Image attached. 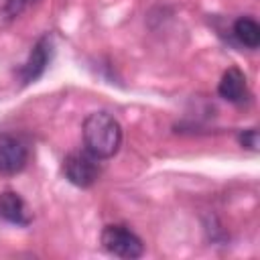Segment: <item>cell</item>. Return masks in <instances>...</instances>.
<instances>
[{
    "label": "cell",
    "mask_w": 260,
    "mask_h": 260,
    "mask_svg": "<svg viewBox=\"0 0 260 260\" xmlns=\"http://www.w3.org/2000/svg\"><path fill=\"white\" fill-rule=\"evenodd\" d=\"M83 144L100 160L112 158L122 144V126L108 112H91L83 120Z\"/></svg>",
    "instance_id": "obj_1"
},
{
    "label": "cell",
    "mask_w": 260,
    "mask_h": 260,
    "mask_svg": "<svg viewBox=\"0 0 260 260\" xmlns=\"http://www.w3.org/2000/svg\"><path fill=\"white\" fill-rule=\"evenodd\" d=\"M102 248L118 258H140L144 254V244L142 240L122 223H110L102 230Z\"/></svg>",
    "instance_id": "obj_2"
},
{
    "label": "cell",
    "mask_w": 260,
    "mask_h": 260,
    "mask_svg": "<svg viewBox=\"0 0 260 260\" xmlns=\"http://www.w3.org/2000/svg\"><path fill=\"white\" fill-rule=\"evenodd\" d=\"M63 175L75 187H91L100 177V158L89 150H73L63 158Z\"/></svg>",
    "instance_id": "obj_3"
},
{
    "label": "cell",
    "mask_w": 260,
    "mask_h": 260,
    "mask_svg": "<svg viewBox=\"0 0 260 260\" xmlns=\"http://www.w3.org/2000/svg\"><path fill=\"white\" fill-rule=\"evenodd\" d=\"M28 162V146L26 142L10 132L0 134V175L12 177L20 173Z\"/></svg>",
    "instance_id": "obj_4"
},
{
    "label": "cell",
    "mask_w": 260,
    "mask_h": 260,
    "mask_svg": "<svg viewBox=\"0 0 260 260\" xmlns=\"http://www.w3.org/2000/svg\"><path fill=\"white\" fill-rule=\"evenodd\" d=\"M51 55H53V43H51V39L45 35V37H41V39L35 43V47H32L28 59H26L24 65L18 69L20 81H22V83L37 81V79L45 73V69H47L49 61H51Z\"/></svg>",
    "instance_id": "obj_5"
},
{
    "label": "cell",
    "mask_w": 260,
    "mask_h": 260,
    "mask_svg": "<svg viewBox=\"0 0 260 260\" xmlns=\"http://www.w3.org/2000/svg\"><path fill=\"white\" fill-rule=\"evenodd\" d=\"M217 93L232 102V104H244L248 98H250V91H248V83H246V75L238 69V67H230L221 79H219V85H217Z\"/></svg>",
    "instance_id": "obj_6"
},
{
    "label": "cell",
    "mask_w": 260,
    "mask_h": 260,
    "mask_svg": "<svg viewBox=\"0 0 260 260\" xmlns=\"http://www.w3.org/2000/svg\"><path fill=\"white\" fill-rule=\"evenodd\" d=\"M0 219L14 223V225H28L32 215L28 205L16 191H2L0 193Z\"/></svg>",
    "instance_id": "obj_7"
},
{
    "label": "cell",
    "mask_w": 260,
    "mask_h": 260,
    "mask_svg": "<svg viewBox=\"0 0 260 260\" xmlns=\"http://www.w3.org/2000/svg\"><path fill=\"white\" fill-rule=\"evenodd\" d=\"M234 37L240 45L248 49H256L260 45V24L250 16H240L234 22Z\"/></svg>",
    "instance_id": "obj_8"
},
{
    "label": "cell",
    "mask_w": 260,
    "mask_h": 260,
    "mask_svg": "<svg viewBox=\"0 0 260 260\" xmlns=\"http://www.w3.org/2000/svg\"><path fill=\"white\" fill-rule=\"evenodd\" d=\"M32 2H37V0H6L4 12H6V16L14 18V16H18L22 10H26V8H28Z\"/></svg>",
    "instance_id": "obj_9"
},
{
    "label": "cell",
    "mask_w": 260,
    "mask_h": 260,
    "mask_svg": "<svg viewBox=\"0 0 260 260\" xmlns=\"http://www.w3.org/2000/svg\"><path fill=\"white\" fill-rule=\"evenodd\" d=\"M240 144L248 150H258V130L256 128H248L244 132H240Z\"/></svg>",
    "instance_id": "obj_10"
}]
</instances>
